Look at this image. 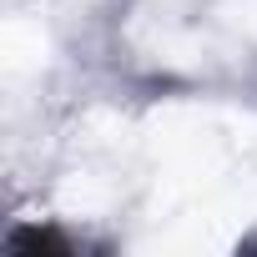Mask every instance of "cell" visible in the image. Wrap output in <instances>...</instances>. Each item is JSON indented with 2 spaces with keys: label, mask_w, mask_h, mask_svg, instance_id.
Listing matches in <instances>:
<instances>
[{
  "label": "cell",
  "mask_w": 257,
  "mask_h": 257,
  "mask_svg": "<svg viewBox=\"0 0 257 257\" xmlns=\"http://www.w3.org/2000/svg\"><path fill=\"white\" fill-rule=\"evenodd\" d=\"M6 252H16V257H41V252L66 257V252H71V237H66V232H56V227L26 222V227H16V232L6 237Z\"/></svg>",
  "instance_id": "obj_1"
}]
</instances>
